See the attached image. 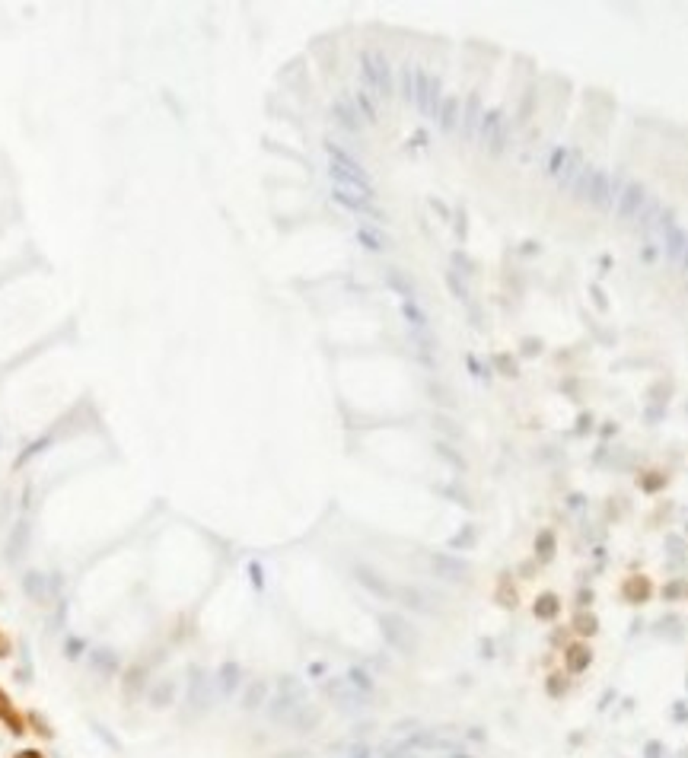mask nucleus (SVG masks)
Wrapping results in <instances>:
<instances>
[{"label":"nucleus","instance_id":"f257e3e1","mask_svg":"<svg viewBox=\"0 0 688 758\" xmlns=\"http://www.w3.org/2000/svg\"><path fill=\"white\" fill-rule=\"evenodd\" d=\"M583 201H590L596 210H609L612 204L618 201V195L612 191V176H609V169H592Z\"/></svg>","mask_w":688,"mask_h":758},{"label":"nucleus","instance_id":"f03ea898","mask_svg":"<svg viewBox=\"0 0 688 758\" xmlns=\"http://www.w3.org/2000/svg\"><path fill=\"white\" fill-rule=\"evenodd\" d=\"M643 204H647V191H643L641 182H628L621 188V195H618V217L621 220H637V214L643 210Z\"/></svg>","mask_w":688,"mask_h":758},{"label":"nucleus","instance_id":"7ed1b4c3","mask_svg":"<svg viewBox=\"0 0 688 758\" xmlns=\"http://www.w3.org/2000/svg\"><path fill=\"white\" fill-rule=\"evenodd\" d=\"M481 127H484V140L491 144V150L500 153V150H503V144H507V121H503V112H500V108H494V112L484 115Z\"/></svg>","mask_w":688,"mask_h":758},{"label":"nucleus","instance_id":"20e7f679","mask_svg":"<svg viewBox=\"0 0 688 758\" xmlns=\"http://www.w3.org/2000/svg\"><path fill=\"white\" fill-rule=\"evenodd\" d=\"M660 223H663V236H666V255H669L672 261H682V255H685V248H688V236H685V229L675 226V223H672V214H666Z\"/></svg>","mask_w":688,"mask_h":758},{"label":"nucleus","instance_id":"39448f33","mask_svg":"<svg viewBox=\"0 0 688 758\" xmlns=\"http://www.w3.org/2000/svg\"><path fill=\"white\" fill-rule=\"evenodd\" d=\"M590 662H592V650L586 647V643H567V647H564V666H567V672L580 675V672H586V669H590Z\"/></svg>","mask_w":688,"mask_h":758},{"label":"nucleus","instance_id":"423d86ee","mask_svg":"<svg viewBox=\"0 0 688 758\" xmlns=\"http://www.w3.org/2000/svg\"><path fill=\"white\" fill-rule=\"evenodd\" d=\"M621 596L628 599L631 605H643L650 596H653V583L647 577H628L621 586Z\"/></svg>","mask_w":688,"mask_h":758},{"label":"nucleus","instance_id":"0eeeda50","mask_svg":"<svg viewBox=\"0 0 688 758\" xmlns=\"http://www.w3.org/2000/svg\"><path fill=\"white\" fill-rule=\"evenodd\" d=\"M571 156H573V150H567V147H554V150L548 153V159H545V176L558 182V178L564 176V169L571 166Z\"/></svg>","mask_w":688,"mask_h":758},{"label":"nucleus","instance_id":"6e6552de","mask_svg":"<svg viewBox=\"0 0 688 758\" xmlns=\"http://www.w3.org/2000/svg\"><path fill=\"white\" fill-rule=\"evenodd\" d=\"M532 611H535V618H539V621H554V618L561 615V599L554 596V592H541V596L535 599Z\"/></svg>","mask_w":688,"mask_h":758},{"label":"nucleus","instance_id":"1a4fd4ad","mask_svg":"<svg viewBox=\"0 0 688 758\" xmlns=\"http://www.w3.org/2000/svg\"><path fill=\"white\" fill-rule=\"evenodd\" d=\"M554 554H558V535H554L551 529H541V532L535 535V558H539L541 564H548Z\"/></svg>","mask_w":688,"mask_h":758},{"label":"nucleus","instance_id":"9d476101","mask_svg":"<svg viewBox=\"0 0 688 758\" xmlns=\"http://www.w3.org/2000/svg\"><path fill=\"white\" fill-rule=\"evenodd\" d=\"M573 631H577L580 637H592V634H599V618L592 615V611L580 609V611H577V618H573Z\"/></svg>","mask_w":688,"mask_h":758},{"label":"nucleus","instance_id":"9b49d317","mask_svg":"<svg viewBox=\"0 0 688 758\" xmlns=\"http://www.w3.org/2000/svg\"><path fill=\"white\" fill-rule=\"evenodd\" d=\"M382 628H386L389 641H395V643H401V647H405V631H408V624L401 621V618L386 615V618H382Z\"/></svg>","mask_w":688,"mask_h":758},{"label":"nucleus","instance_id":"f8f14e48","mask_svg":"<svg viewBox=\"0 0 688 758\" xmlns=\"http://www.w3.org/2000/svg\"><path fill=\"white\" fill-rule=\"evenodd\" d=\"M637 484H641V490H647V494H656V490H663L669 484V478L663 475V471H647V475L637 478Z\"/></svg>","mask_w":688,"mask_h":758},{"label":"nucleus","instance_id":"ddd939ff","mask_svg":"<svg viewBox=\"0 0 688 758\" xmlns=\"http://www.w3.org/2000/svg\"><path fill=\"white\" fill-rule=\"evenodd\" d=\"M663 599H666V602L688 599V580H672V583H666V586H663Z\"/></svg>","mask_w":688,"mask_h":758},{"label":"nucleus","instance_id":"4468645a","mask_svg":"<svg viewBox=\"0 0 688 758\" xmlns=\"http://www.w3.org/2000/svg\"><path fill=\"white\" fill-rule=\"evenodd\" d=\"M437 564H440V570H443L446 577H462V573H465V564H459V561H446V558H440Z\"/></svg>","mask_w":688,"mask_h":758},{"label":"nucleus","instance_id":"2eb2a0df","mask_svg":"<svg viewBox=\"0 0 688 758\" xmlns=\"http://www.w3.org/2000/svg\"><path fill=\"white\" fill-rule=\"evenodd\" d=\"M564 691H567L564 675H551V679H548V694H551V698H561Z\"/></svg>","mask_w":688,"mask_h":758},{"label":"nucleus","instance_id":"dca6fc26","mask_svg":"<svg viewBox=\"0 0 688 758\" xmlns=\"http://www.w3.org/2000/svg\"><path fill=\"white\" fill-rule=\"evenodd\" d=\"M13 713V704H10V698H6V691L0 688V720H6Z\"/></svg>","mask_w":688,"mask_h":758},{"label":"nucleus","instance_id":"f3484780","mask_svg":"<svg viewBox=\"0 0 688 758\" xmlns=\"http://www.w3.org/2000/svg\"><path fill=\"white\" fill-rule=\"evenodd\" d=\"M475 118H478V96H475V99H471V105H469V121H465V127H469V131L478 125Z\"/></svg>","mask_w":688,"mask_h":758},{"label":"nucleus","instance_id":"a211bd4d","mask_svg":"<svg viewBox=\"0 0 688 758\" xmlns=\"http://www.w3.org/2000/svg\"><path fill=\"white\" fill-rule=\"evenodd\" d=\"M13 758H45V755H42L38 749H23V752H16Z\"/></svg>","mask_w":688,"mask_h":758},{"label":"nucleus","instance_id":"6ab92c4d","mask_svg":"<svg viewBox=\"0 0 688 758\" xmlns=\"http://www.w3.org/2000/svg\"><path fill=\"white\" fill-rule=\"evenodd\" d=\"M539 350H541V341H535V338H529V341H526V354L532 357V354H539Z\"/></svg>","mask_w":688,"mask_h":758},{"label":"nucleus","instance_id":"aec40b11","mask_svg":"<svg viewBox=\"0 0 688 758\" xmlns=\"http://www.w3.org/2000/svg\"><path fill=\"white\" fill-rule=\"evenodd\" d=\"M577 602H580V609H586V602H592V590H580Z\"/></svg>","mask_w":688,"mask_h":758},{"label":"nucleus","instance_id":"412c9836","mask_svg":"<svg viewBox=\"0 0 688 758\" xmlns=\"http://www.w3.org/2000/svg\"><path fill=\"white\" fill-rule=\"evenodd\" d=\"M647 755L650 758H660L663 755V745L660 742H647Z\"/></svg>","mask_w":688,"mask_h":758},{"label":"nucleus","instance_id":"4be33fe9","mask_svg":"<svg viewBox=\"0 0 688 758\" xmlns=\"http://www.w3.org/2000/svg\"><path fill=\"white\" fill-rule=\"evenodd\" d=\"M580 507H583V497H580V494H571V510H580Z\"/></svg>","mask_w":688,"mask_h":758},{"label":"nucleus","instance_id":"5701e85b","mask_svg":"<svg viewBox=\"0 0 688 758\" xmlns=\"http://www.w3.org/2000/svg\"><path fill=\"white\" fill-rule=\"evenodd\" d=\"M6 653H10V641L0 634V656H6Z\"/></svg>","mask_w":688,"mask_h":758},{"label":"nucleus","instance_id":"b1692460","mask_svg":"<svg viewBox=\"0 0 688 758\" xmlns=\"http://www.w3.org/2000/svg\"><path fill=\"white\" fill-rule=\"evenodd\" d=\"M682 265H685V268H688V248H685V255H682Z\"/></svg>","mask_w":688,"mask_h":758}]
</instances>
